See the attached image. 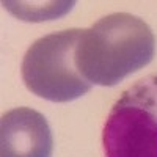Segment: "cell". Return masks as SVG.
<instances>
[{
	"label": "cell",
	"mask_w": 157,
	"mask_h": 157,
	"mask_svg": "<svg viewBox=\"0 0 157 157\" xmlns=\"http://www.w3.org/2000/svg\"><path fill=\"white\" fill-rule=\"evenodd\" d=\"M155 36L149 25L129 13H113L82 30L75 64L91 85L113 86L149 64Z\"/></svg>",
	"instance_id": "6da1fadb"
},
{
	"label": "cell",
	"mask_w": 157,
	"mask_h": 157,
	"mask_svg": "<svg viewBox=\"0 0 157 157\" xmlns=\"http://www.w3.org/2000/svg\"><path fill=\"white\" fill-rule=\"evenodd\" d=\"M80 29L55 32L39 38L22 60V80L33 94L50 102H69L91 90L75 64Z\"/></svg>",
	"instance_id": "7a4b0ae2"
},
{
	"label": "cell",
	"mask_w": 157,
	"mask_h": 157,
	"mask_svg": "<svg viewBox=\"0 0 157 157\" xmlns=\"http://www.w3.org/2000/svg\"><path fill=\"white\" fill-rule=\"evenodd\" d=\"M105 157H157V72L123 91L102 132Z\"/></svg>",
	"instance_id": "3957f363"
},
{
	"label": "cell",
	"mask_w": 157,
	"mask_h": 157,
	"mask_svg": "<svg viewBox=\"0 0 157 157\" xmlns=\"http://www.w3.org/2000/svg\"><path fill=\"white\" fill-rule=\"evenodd\" d=\"M54 137L43 113L30 107L6 112L0 121V157H52Z\"/></svg>",
	"instance_id": "277c9868"
},
{
	"label": "cell",
	"mask_w": 157,
	"mask_h": 157,
	"mask_svg": "<svg viewBox=\"0 0 157 157\" xmlns=\"http://www.w3.org/2000/svg\"><path fill=\"white\" fill-rule=\"evenodd\" d=\"M13 16L27 22L52 21L64 16L75 5L74 2H3Z\"/></svg>",
	"instance_id": "5b68a950"
}]
</instances>
